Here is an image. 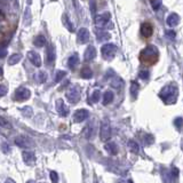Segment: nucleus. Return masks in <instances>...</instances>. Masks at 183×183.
Listing matches in <instances>:
<instances>
[{
	"label": "nucleus",
	"instance_id": "obj_1",
	"mask_svg": "<svg viewBox=\"0 0 183 183\" xmlns=\"http://www.w3.org/2000/svg\"><path fill=\"white\" fill-rule=\"evenodd\" d=\"M140 60L145 65H152V64H155L158 61V49L155 46H152V45L145 47L141 52Z\"/></svg>",
	"mask_w": 183,
	"mask_h": 183
},
{
	"label": "nucleus",
	"instance_id": "obj_2",
	"mask_svg": "<svg viewBox=\"0 0 183 183\" xmlns=\"http://www.w3.org/2000/svg\"><path fill=\"white\" fill-rule=\"evenodd\" d=\"M177 96V88L173 85H170V86H166L161 90L160 93V97L164 100L165 103H174L176 101Z\"/></svg>",
	"mask_w": 183,
	"mask_h": 183
},
{
	"label": "nucleus",
	"instance_id": "obj_3",
	"mask_svg": "<svg viewBox=\"0 0 183 183\" xmlns=\"http://www.w3.org/2000/svg\"><path fill=\"white\" fill-rule=\"evenodd\" d=\"M116 53H117V46L114 43H105L101 48V54H102L103 58H105V60L113 58Z\"/></svg>",
	"mask_w": 183,
	"mask_h": 183
},
{
	"label": "nucleus",
	"instance_id": "obj_4",
	"mask_svg": "<svg viewBox=\"0 0 183 183\" xmlns=\"http://www.w3.org/2000/svg\"><path fill=\"white\" fill-rule=\"evenodd\" d=\"M100 136L102 141H108L111 137V126H110L109 120H103V123L101 124V130Z\"/></svg>",
	"mask_w": 183,
	"mask_h": 183
},
{
	"label": "nucleus",
	"instance_id": "obj_5",
	"mask_svg": "<svg viewBox=\"0 0 183 183\" xmlns=\"http://www.w3.org/2000/svg\"><path fill=\"white\" fill-rule=\"evenodd\" d=\"M15 143L16 145L21 146V148H32L34 146V142L31 137L27 136V135H20L15 139Z\"/></svg>",
	"mask_w": 183,
	"mask_h": 183
},
{
	"label": "nucleus",
	"instance_id": "obj_6",
	"mask_svg": "<svg viewBox=\"0 0 183 183\" xmlns=\"http://www.w3.org/2000/svg\"><path fill=\"white\" fill-rule=\"evenodd\" d=\"M110 18H111V16H110L109 13L100 14V15H97L96 18H95V24H96L97 28L104 29V28H107L110 24Z\"/></svg>",
	"mask_w": 183,
	"mask_h": 183
},
{
	"label": "nucleus",
	"instance_id": "obj_7",
	"mask_svg": "<svg viewBox=\"0 0 183 183\" xmlns=\"http://www.w3.org/2000/svg\"><path fill=\"white\" fill-rule=\"evenodd\" d=\"M65 97L70 103H77L80 100V90L78 87H72L65 93Z\"/></svg>",
	"mask_w": 183,
	"mask_h": 183
},
{
	"label": "nucleus",
	"instance_id": "obj_8",
	"mask_svg": "<svg viewBox=\"0 0 183 183\" xmlns=\"http://www.w3.org/2000/svg\"><path fill=\"white\" fill-rule=\"evenodd\" d=\"M31 93L30 90L25 88V87H20L15 92V100L18 101V102H23V101L28 100L30 97Z\"/></svg>",
	"mask_w": 183,
	"mask_h": 183
},
{
	"label": "nucleus",
	"instance_id": "obj_9",
	"mask_svg": "<svg viewBox=\"0 0 183 183\" xmlns=\"http://www.w3.org/2000/svg\"><path fill=\"white\" fill-rule=\"evenodd\" d=\"M89 117V111L87 109H79L77 110L76 112L73 113V121L74 123H81L85 119H87Z\"/></svg>",
	"mask_w": 183,
	"mask_h": 183
},
{
	"label": "nucleus",
	"instance_id": "obj_10",
	"mask_svg": "<svg viewBox=\"0 0 183 183\" xmlns=\"http://www.w3.org/2000/svg\"><path fill=\"white\" fill-rule=\"evenodd\" d=\"M28 58H29V61L33 64L34 67H40V65H41V57H40L39 54L37 53V52H34V50L28 52Z\"/></svg>",
	"mask_w": 183,
	"mask_h": 183
},
{
	"label": "nucleus",
	"instance_id": "obj_11",
	"mask_svg": "<svg viewBox=\"0 0 183 183\" xmlns=\"http://www.w3.org/2000/svg\"><path fill=\"white\" fill-rule=\"evenodd\" d=\"M55 108H56V111L60 113L62 117H67L69 114V108L65 105L62 100H57L56 103H55Z\"/></svg>",
	"mask_w": 183,
	"mask_h": 183
},
{
	"label": "nucleus",
	"instance_id": "obj_12",
	"mask_svg": "<svg viewBox=\"0 0 183 183\" xmlns=\"http://www.w3.org/2000/svg\"><path fill=\"white\" fill-rule=\"evenodd\" d=\"M89 31L87 30L86 28H81L79 31H78V39L81 43H86L89 41Z\"/></svg>",
	"mask_w": 183,
	"mask_h": 183
},
{
	"label": "nucleus",
	"instance_id": "obj_13",
	"mask_svg": "<svg viewBox=\"0 0 183 183\" xmlns=\"http://www.w3.org/2000/svg\"><path fill=\"white\" fill-rule=\"evenodd\" d=\"M55 57H56V52L54 49L53 45H49L46 49V62L48 64L53 63L55 61Z\"/></svg>",
	"mask_w": 183,
	"mask_h": 183
},
{
	"label": "nucleus",
	"instance_id": "obj_14",
	"mask_svg": "<svg viewBox=\"0 0 183 183\" xmlns=\"http://www.w3.org/2000/svg\"><path fill=\"white\" fill-rule=\"evenodd\" d=\"M153 33V27L150 23H143L141 25V34L145 38H149Z\"/></svg>",
	"mask_w": 183,
	"mask_h": 183
},
{
	"label": "nucleus",
	"instance_id": "obj_15",
	"mask_svg": "<svg viewBox=\"0 0 183 183\" xmlns=\"http://www.w3.org/2000/svg\"><path fill=\"white\" fill-rule=\"evenodd\" d=\"M96 56V49H95V47L93 46H88L87 47V49L85 50V53H84V58L85 61H92L93 58H95Z\"/></svg>",
	"mask_w": 183,
	"mask_h": 183
},
{
	"label": "nucleus",
	"instance_id": "obj_16",
	"mask_svg": "<svg viewBox=\"0 0 183 183\" xmlns=\"http://www.w3.org/2000/svg\"><path fill=\"white\" fill-rule=\"evenodd\" d=\"M22 157H23V160L25 161V163L28 164V165H33L34 161H36V156H34L33 152H31V151H24L23 153H22Z\"/></svg>",
	"mask_w": 183,
	"mask_h": 183
},
{
	"label": "nucleus",
	"instance_id": "obj_17",
	"mask_svg": "<svg viewBox=\"0 0 183 183\" xmlns=\"http://www.w3.org/2000/svg\"><path fill=\"white\" fill-rule=\"evenodd\" d=\"M78 64H79V56H78V54L71 55L69 57V60H68V67L70 68L71 70H74L78 67Z\"/></svg>",
	"mask_w": 183,
	"mask_h": 183
},
{
	"label": "nucleus",
	"instance_id": "obj_18",
	"mask_svg": "<svg viewBox=\"0 0 183 183\" xmlns=\"http://www.w3.org/2000/svg\"><path fill=\"white\" fill-rule=\"evenodd\" d=\"M179 21H180V16L175 13H172L170 16L167 17V24H168L170 27H175V25L179 23Z\"/></svg>",
	"mask_w": 183,
	"mask_h": 183
},
{
	"label": "nucleus",
	"instance_id": "obj_19",
	"mask_svg": "<svg viewBox=\"0 0 183 183\" xmlns=\"http://www.w3.org/2000/svg\"><path fill=\"white\" fill-rule=\"evenodd\" d=\"M105 150H107L110 155H117L118 153V146H117L116 143H113V142L105 144Z\"/></svg>",
	"mask_w": 183,
	"mask_h": 183
},
{
	"label": "nucleus",
	"instance_id": "obj_20",
	"mask_svg": "<svg viewBox=\"0 0 183 183\" xmlns=\"http://www.w3.org/2000/svg\"><path fill=\"white\" fill-rule=\"evenodd\" d=\"M21 58H22L21 54H13V55H10L9 60H8V64L9 65H15V64H17L20 62Z\"/></svg>",
	"mask_w": 183,
	"mask_h": 183
},
{
	"label": "nucleus",
	"instance_id": "obj_21",
	"mask_svg": "<svg viewBox=\"0 0 183 183\" xmlns=\"http://www.w3.org/2000/svg\"><path fill=\"white\" fill-rule=\"evenodd\" d=\"M33 43L37 47H43L46 45V38L43 36H37L33 40Z\"/></svg>",
	"mask_w": 183,
	"mask_h": 183
},
{
	"label": "nucleus",
	"instance_id": "obj_22",
	"mask_svg": "<svg viewBox=\"0 0 183 183\" xmlns=\"http://www.w3.org/2000/svg\"><path fill=\"white\" fill-rule=\"evenodd\" d=\"M81 77H83L84 79H90L92 77H93V71H92V69L88 67H85L81 70Z\"/></svg>",
	"mask_w": 183,
	"mask_h": 183
},
{
	"label": "nucleus",
	"instance_id": "obj_23",
	"mask_svg": "<svg viewBox=\"0 0 183 183\" xmlns=\"http://www.w3.org/2000/svg\"><path fill=\"white\" fill-rule=\"evenodd\" d=\"M112 100H113V93L111 90H107V92L103 94V104L104 105H107V104H109Z\"/></svg>",
	"mask_w": 183,
	"mask_h": 183
},
{
	"label": "nucleus",
	"instance_id": "obj_24",
	"mask_svg": "<svg viewBox=\"0 0 183 183\" xmlns=\"http://www.w3.org/2000/svg\"><path fill=\"white\" fill-rule=\"evenodd\" d=\"M84 135L86 136V139H90L94 135V127L92 128V124H88L84 130Z\"/></svg>",
	"mask_w": 183,
	"mask_h": 183
},
{
	"label": "nucleus",
	"instance_id": "obj_25",
	"mask_svg": "<svg viewBox=\"0 0 183 183\" xmlns=\"http://www.w3.org/2000/svg\"><path fill=\"white\" fill-rule=\"evenodd\" d=\"M34 79H36L39 84H43V83H45V81H46L47 74L43 72V71H40V72H38L36 76H34Z\"/></svg>",
	"mask_w": 183,
	"mask_h": 183
},
{
	"label": "nucleus",
	"instance_id": "obj_26",
	"mask_svg": "<svg viewBox=\"0 0 183 183\" xmlns=\"http://www.w3.org/2000/svg\"><path fill=\"white\" fill-rule=\"evenodd\" d=\"M101 99V92L99 89L94 90L93 94H92V96H90V102L92 103H96V102H99Z\"/></svg>",
	"mask_w": 183,
	"mask_h": 183
},
{
	"label": "nucleus",
	"instance_id": "obj_27",
	"mask_svg": "<svg viewBox=\"0 0 183 183\" xmlns=\"http://www.w3.org/2000/svg\"><path fill=\"white\" fill-rule=\"evenodd\" d=\"M0 126L3 127V128H6V130H10L12 128V124L7 119H5L3 117L0 116Z\"/></svg>",
	"mask_w": 183,
	"mask_h": 183
},
{
	"label": "nucleus",
	"instance_id": "obj_28",
	"mask_svg": "<svg viewBox=\"0 0 183 183\" xmlns=\"http://www.w3.org/2000/svg\"><path fill=\"white\" fill-rule=\"evenodd\" d=\"M64 77H65V71H62V70L56 71V74H55L54 81H55V83H60V81L63 79Z\"/></svg>",
	"mask_w": 183,
	"mask_h": 183
},
{
	"label": "nucleus",
	"instance_id": "obj_29",
	"mask_svg": "<svg viewBox=\"0 0 183 183\" xmlns=\"http://www.w3.org/2000/svg\"><path fill=\"white\" fill-rule=\"evenodd\" d=\"M139 84H136L135 81H133L132 83V85H130V92H132V96L135 99L136 97V94H137V92H139Z\"/></svg>",
	"mask_w": 183,
	"mask_h": 183
},
{
	"label": "nucleus",
	"instance_id": "obj_30",
	"mask_svg": "<svg viewBox=\"0 0 183 183\" xmlns=\"http://www.w3.org/2000/svg\"><path fill=\"white\" fill-rule=\"evenodd\" d=\"M63 23L65 24V28H67L68 30L72 32L73 31V25H72V23L70 22V20H69V17H68L67 15H64L63 16Z\"/></svg>",
	"mask_w": 183,
	"mask_h": 183
},
{
	"label": "nucleus",
	"instance_id": "obj_31",
	"mask_svg": "<svg viewBox=\"0 0 183 183\" xmlns=\"http://www.w3.org/2000/svg\"><path fill=\"white\" fill-rule=\"evenodd\" d=\"M128 146H130V149L132 150L134 153H137L139 151H140L139 145H137L136 142H134V141H130V142H128Z\"/></svg>",
	"mask_w": 183,
	"mask_h": 183
},
{
	"label": "nucleus",
	"instance_id": "obj_32",
	"mask_svg": "<svg viewBox=\"0 0 183 183\" xmlns=\"http://www.w3.org/2000/svg\"><path fill=\"white\" fill-rule=\"evenodd\" d=\"M174 124H175V126L177 127V130H181V127H182V118H181V117L176 118V119L174 120Z\"/></svg>",
	"mask_w": 183,
	"mask_h": 183
},
{
	"label": "nucleus",
	"instance_id": "obj_33",
	"mask_svg": "<svg viewBox=\"0 0 183 183\" xmlns=\"http://www.w3.org/2000/svg\"><path fill=\"white\" fill-rule=\"evenodd\" d=\"M22 112H23L27 117H31V116H32V109H31V108H29V107L24 108V109L22 110Z\"/></svg>",
	"mask_w": 183,
	"mask_h": 183
},
{
	"label": "nucleus",
	"instance_id": "obj_34",
	"mask_svg": "<svg viewBox=\"0 0 183 183\" xmlns=\"http://www.w3.org/2000/svg\"><path fill=\"white\" fill-rule=\"evenodd\" d=\"M50 180L53 183H57L58 181V176H57L56 172H50Z\"/></svg>",
	"mask_w": 183,
	"mask_h": 183
},
{
	"label": "nucleus",
	"instance_id": "obj_35",
	"mask_svg": "<svg viewBox=\"0 0 183 183\" xmlns=\"http://www.w3.org/2000/svg\"><path fill=\"white\" fill-rule=\"evenodd\" d=\"M111 85H112L113 87H119L120 85H121V79H120V78H118V77H117L116 79L112 80V81H111Z\"/></svg>",
	"mask_w": 183,
	"mask_h": 183
},
{
	"label": "nucleus",
	"instance_id": "obj_36",
	"mask_svg": "<svg viewBox=\"0 0 183 183\" xmlns=\"http://www.w3.org/2000/svg\"><path fill=\"white\" fill-rule=\"evenodd\" d=\"M151 6L153 7V9L155 10H158L159 9V7L161 6V1H151Z\"/></svg>",
	"mask_w": 183,
	"mask_h": 183
},
{
	"label": "nucleus",
	"instance_id": "obj_37",
	"mask_svg": "<svg viewBox=\"0 0 183 183\" xmlns=\"http://www.w3.org/2000/svg\"><path fill=\"white\" fill-rule=\"evenodd\" d=\"M139 77H140L141 79H148L149 78V72L148 71H141L139 73Z\"/></svg>",
	"mask_w": 183,
	"mask_h": 183
},
{
	"label": "nucleus",
	"instance_id": "obj_38",
	"mask_svg": "<svg viewBox=\"0 0 183 183\" xmlns=\"http://www.w3.org/2000/svg\"><path fill=\"white\" fill-rule=\"evenodd\" d=\"M7 94V87L3 86V85H0V97L5 96Z\"/></svg>",
	"mask_w": 183,
	"mask_h": 183
},
{
	"label": "nucleus",
	"instance_id": "obj_39",
	"mask_svg": "<svg viewBox=\"0 0 183 183\" xmlns=\"http://www.w3.org/2000/svg\"><path fill=\"white\" fill-rule=\"evenodd\" d=\"M153 136L152 135H146V137H145V143H148V144H152L153 143Z\"/></svg>",
	"mask_w": 183,
	"mask_h": 183
},
{
	"label": "nucleus",
	"instance_id": "obj_40",
	"mask_svg": "<svg viewBox=\"0 0 183 183\" xmlns=\"http://www.w3.org/2000/svg\"><path fill=\"white\" fill-rule=\"evenodd\" d=\"M166 36H168L170 38H172V39H173L174 37H175V32H174V31H172V30H167L166 31Z\"/></svg>",
	"mask_w": 183,
	"mask_h": 183
},
{
	"label": "nucleus",
	"instance_id": "obj_41",
	"mask_svg": "<svg viewBox=\"0 0 183 183\" xmlns=\"http://www.w3.org/2000/svg\"><path fill=\"white\" fill-rule=\"evenodd\" d=\"M7 52H6V49H3V52H0V57H3L5 56V54H6Z\"/></svg>",
	"mask_w": 183,
	"mask_h": 183
},
{
	"label": "nucleus",
	"instance_id": "obj_42",
	"mask_svg": "<svg viewBox=\"0 0 183 183\" xmlns=\"http://www.w3.org/2000/svg\"><path fill=\"white\" fill-rule=\"evenodd\" d=\"M6 183H15V182H14V181L12 180V179H8V180L6 181Z\"/></svg>",
	"mask_w": 183,
	"mask_h": 183
},
{
	"label": "nucleus",
	"instance_id": "obj_43",
	"mask_svg": "<svg viewBox=\"0 0 183 183\" xmlns=\"http://www.w3.org/2000/svg\"><path fill=\"white\" fill-rule=\"evenodd\" d=\"M28 183H36V182H33V181H30V182H28Z\"/></svg>",
	"mask_w": 183,
	"mask_h": 183
},
{
	"label": "nucleus",
	"instance_id": "obj_44",
	"mask_svg": "<svg viewBox=\"0 0 183 183\" xmlns=\"http://www.w3.org/2000/svg\"><path fill=\"white\" fill-rule=\"evenodd\" d=\"M128 183H133V182H132V181H130V182H128Z\"/></svg>",
	"mask_w": 183,
	"mask_h": 183
}]
</instances>
